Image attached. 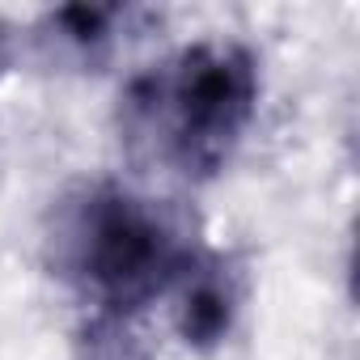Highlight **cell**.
Returning a JSON list of instances; mask_svg holds the SVG:
<instances>
[{
    "mask_svg": "<svg viewBox=\"0 0 360 360\" xmlns=\"http://www.w3.org/2000/svg\"><path fill=\"white\" fill-rule=\"evenodd\" d=\"M127 13L123 9H85V5H72V9H60L47 18V26L56 30L51 39L72 51L77 60H98L110 43H115V22H123Z\"/></svg>",
    "mask_w": 360,
    "mask_h": 360,
    "instance_id": "obj_4",
    "label": "cell"
},
{
    "mask_svg": "<svg viewBox=\"0 0 360 360\" xmlns=\"http://www.w3.org/2000/svg\"><path fill=\"white\" fill-rule=\"evenodd\" d=\"M174 297V326L187 347L217 352L238 322L242 309V284L238 271L217 255H191L187 267L169 284Z\"/></svg>",
    "mask_w": 360,
    "mask_h": 360,
    "instance_id": "obj_3",
    "label": "cell"
},
{
    "mask_svg": "<svg viewBox=\"0 0 360 360\" xmlns=\"http://www.w3.org/2000/svg\"><path fill=\"white\" fill-rule=\"evenodd\" d=\"M259 60L233 39H204L140 72L119 98V131L144 161L204 183L242 148L259 115Z\"/></svg>",
    "mask_w": 360,
    "mask_h": 360,
    "instance_id": "obj_1",
    "label": "cell"
},
{
    "mask_svg": "<svg viewBox=\"0 0 360 360\" xmlns=\"http://www.w3.org/2000/svg\"><path fill=\"white\" fill-rule=\"evenodd\" d=\"M72 360H153L148 343L131 330V318H102L94 314L81 330Z\"/></svg>",
    "mask_w": 360,
    "mask_h": 360,
    "instance_id": "obj_5",
    "label": "cell"
},
{
    "mask_svg": "<svg viewBox=\"0 0 360 360\" xmlns=\"http://www.w3.org/2000/svg\"><path fill=\"white\" fill-rule=\"evenodd\" d=\"M47 246L51 267L102 318H131L165 297L195 255L157 200L123 183H85L72 191L56 208Z\"/></svg>",
    "mask_w": 360,
    "mask_h": 360,
    "instance_id": "obj_2",
    "label": "cell"
}]
</instances>
